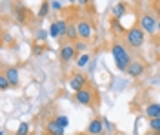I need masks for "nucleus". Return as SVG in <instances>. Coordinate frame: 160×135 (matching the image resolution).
I'll return each mask as SVG.
<instances>
[{
    "label": "nucleus",
    "mask_w": 160,
    "mask_h": 135,
    "mask_svg": "<svg viewBox=\"0 0 160 135\" xmlns=\"http://www.w3.org/2000/svg\"><path fill=\"white\" fill-rule=\"evenodd\" d=\"M15 18H17V22H20V24H31V22H33V15H31V11L26 9V8H17V9H15Z\"/></svg>",
    "instance_id": "obj_10"
},
{
    "label": "nucleus",
    "mask_w": 160,
    "mask_h": 135,
    "mask_svg": "<svg viewBox=\"0 0 160 135\" xmlns=\"http://www.w3.org/2000/svg\"><path fill=\"white\" fill-rule=\"evenodd\" d=\"M8 88H11L9 80H8V79H6L4 75H0V90H2V91H6Z\"/></svg>",
    "instance_id": "obj_23"
},
{
    "label": "nucleus",
    "mask_w": 160,
    "mask_h": 135,
    "mask_svg": "<svg viewBox=\"0 0 160 135\" xmlns=\"http://www.w3.org/2000/svg\"><path fill=\"white\" fill-rule=\"evenodd\" d=\"M55 121H57V122H58V124L62 126V128H66V126L69 124V119H68L66 115H58V117H57Z\"/></svg>",
    "instance_id": "obj_24"
},
{
    "label": "nucleus",
    "mask_w": 160,
    "mask_h": 135,
    "mask_svg": "<svg viewBox=\"0 0 160 135\" xmlns=\"http://www.w3.org/2000/svg\"><path fill=\"white\" fill-rule=\"evenodd\" d=\"M2 75L9 80L11 88H18L20 75H18V70H17L15 66H4V68H2Z\"/></svg>",
    "instance_id": "obj_7"
},
{
    "label": "nucleus",
    "mask_w": 160,
    "mask_h": 135,
    "mask_svg": "<svg viewBox=\"0 0 160 135\" xmlns=\"http://www.w3.org/2000/svg\"><path fill=\"white\" fill-rule=\"evenodd\" d=\"M75 101L82 106H88V108H93V104L97 102V95H95V90L91 86H86L82 88L80 91L75 93Z\"/></svg>",
    "instance_id": "obj_3"
},
{
    "label": "nucleus",
    "mask_w": 160,
    "mask_h": 135,
    "mask_svg": "<svg viewBox=\"0 0 160 135\" xmlns=\"http://www.w3.org/2000/svg\"><path fill=\"white\" fill-rule=\"evenodd\" d=\"M33 53H35L37 57H38V55H42V53H44V46H40V44H37V46H35V49H33Z\"/></svg>",
    "instance_id": "obj_26"
},
{
    "label": "nucleus",
    "mask_w": 160,
    "mask_h": 135,
    "mask_svg": "<svg viewBox=\"0 0 160 135\" xmlns=\"http://www.w3.org/2000/svg\"><path fill=\"white\" fill-rule=\"evenodd\" d=\"M158 11H160V6H158Z\"/></svg>",
    "instance_id": "obj_32"
},
{
    "label": "nucleus",
    "mask_w": 160,
    "mask_h": 135,
    "mask_svg": "<svg viewBox=\"0 0 160 135\" xmlns=\"http://www.w3.org/2000/svg\"><path fill=\"white\" fill-rule=\"evenodd\" d=\"M144 40H146V31L140 26H133L131 29L126 31V44L129 48L138 49L140 46H144Z\"/></svg>",
    "instance_id": "obj_2"
},
{
    "label": "nucleus",
    "mask_w": 160,
    "mask_h": 135,
    "mask_svg": "<svg viewBox=\"0 0 160 135\" xmlns=\"http://www.w3.org/2000/svg\"><path fill=\"white\" fill-rule=\"evenodd\" d=\"M158 84H160V77H158Z\"/></svg>",
    "instance_id": "obj_31"
},
{
    "label": "nucleus",
    "mask_w": 160,
    "mask_h": 135,
    "mask_svg": "<svg viewBox=\"0 0 160 135\" xmlns=\"http://www.w3.org/2000/svg\"><path fill=\"white\" fill-rule=\"evenodd\" d=\"M126 2H118V4H115L113 6V9H111V13H113V18L115 20H120L124 15H126Z\"/></svg>",
    "instance_id": "obj_13"
},
{
    "label": "nucleus",
    "mask_w": 160,
    "mask_h": 135,
    "mask_svg": "<svg viewBox=\"0 0 160 135\" xmlns=\"http://www.w3.org/2000/svg\"><path fill=\"white\" fill-rule=\"evenodd\" d=\"M48 35H49V31H46V29H38L37 35H35V37H37V42H42V44H44V42L48 40Z\"/></svg>",
    "instance_id": "obj_19"
},
{
    "label": "nucleus",
    "mask_w": 160,
    "mask_h": 135,
    "mask_svg": "<svg viewBox=\"0 0 160 135\" xmlns=\"http://www.w3.org/2000/svg\"><path fill=\"white\" fill-rule=\"evenodd\" d=\"M158 51H160V44H158Z\"/></svg>",
    "instance_id": "obj_30"
},
{
    "label": "nucleus",
    "mask_w": 160,
    "mask_h": 135,
    "mask_svg": "<svg viewBox=\"0 0 160 135\" xmlns=\"http://www.w3.org/2000/svg\"><path fill=\"white\" fill-rule=\"evenodd\" d=\"M104 117H95L93 121H91L89 124H88V135H102L104 133Z\"/></svg>",
    "instance_id": "obj_9"
},
{
    "label": "nucleus",
    "mask_w": 160,
    "mask_h": 135,
    "mask_svg": "<svg viewBox=\"0 0 160 135\" xmlns=\"http://www.w3.org/2000/svg\"><path fill=\"white\" fill-rule=\"evenodd\" d=\"M68 86L77 93V91H80L82 88L88 86V77H86L84 73H73V75L69 77V80H68Z\"/></svg>",
    "instance_id": "obj_5"
},
{
    "label": "nucleus",
    "mask_w": 160,
    "mask_h": 135,
    "mask_svg": "<svg viewBox=\"0 0 160 135\" xmlns=\"http://www.w3.org/2000/svg\"><path fill=\"white\" fill-rule=\"evenodd\" d=\"M46 133L48 135H64V128L53 119V121H48V124H46Z\"/></svg>",
    "instance_id": "obj_12"
},
{
    "label": "nucleus",
    "mask_w": 160,
    "mask_h": 135,
    "mask_svg": "<svg viewBox=\"0 0 160 135\" xmlns=\"http://www.w3.org/2000/svg\"><path fill=\"white\" fill-rule=\"evenodd\" d=\"M111 55H113V60H115V66L118 71H128L129 64L133 62L129 57V51L126 49V46L122 42H113L111 46Z\"/></svg>",
    "instance_id": "obj_1"
},
{
    "label": "nucleus",
    "mask_w": 160,
    "mask_h": 135,
    "mask_svg": "<svg viewBox=\"0 0 160 135\" xmlns=\"http://www.w3.org/2000/svg\"><path fill=\"white\" fill-rule=\"evenodd\" d=\"M69 42H77L80 39L78 37V29H77V24H69V28H68V35H66Z\"/></svg>",
    "instance_id": "obj_15"
},
{
    "label": "nucleus",
    "mask_w": 160,
    "mask_h": 135,
    "mask_svg": "<svg viewBox=\"0 0 160 135\" xmlns=\"http://www.w3.org/2000/svg\"><path fill=\"white\" fill-rule=\"evenodd\" d=\"M49 37H53V39H60L58 22H51V26H49Z\"/></svg>",
    "instance_id": "obj_18"
},
{
    "label": "nucleus",
    "mask_w": 160,
    "mask_h": 135,
    "mask_svg": "<svg viewBox=\"0 0 160 135\" xmlns=\"http://www.w3.org/2000/svg\"><path fill=\"white\" fill-rule=\"evenodd\" d=\"M51 9L60 11V9H62V4H60L58 0H51Z\"/></svg>",
    "instance_id": "obj_25"
},
{
    "label": "nucleus",
    "mask_w": 160,
    "mask_h": 135,
    "mask_svg": "<svg viewBox=\"0 0 160 135\" xmlns=\"http://www.w3.org/2000/svg\"><path fill=\"white\" fill-rule=\"evenodd\" d=\"M49 8H51V2L44 0V2H42V6H40V9H38V18H46V17H48V13H49Z\"/></svg>",
    "instance_id": "obj_16"
},
{
    "label": "nucleus",
    "mask_w": 160,
    "mask_h": 135,
    "mask_svg": "<svg viewBox=\"0 0 160 135\" xmlns=\"http://www.w3.org/2000/svg\"><path fill=\"white\" fill-rule=\"evenodd\" d=\"M77 29H78V37L82 40H89L91 37H93V26H91L89 20H86V18H80L77 22Z\"/></svg>",
    "instance_id": "obj_8"
},
{
    "label": "nucleus",
    "mask_w": 160,
    "mask_h": 135,
    "mask_svg": "<svg viewBox=\"0 0 160 135\" xmlns=\"http://www.w3.org/2000/svg\"><path fill=\"white\" fill-rule=\"evenodd\" d=\"M144 135H160V133H157V132H148V133H144Z\"/></svg>",
    "instance_id": "obj_28"
},
{
    "label": "nucleus",
    "mask_w": 160,
    "mask_h": 135,
    "mask_svg": "<svg viewBox=\"0 0 160 135\" xmlns=\"http://www.w3.org/2000/svg\"><path fill=\"white\" fill-rule=\"evenodd\" d=\"M89 60H91V57L88 55V53H84V55H80V57H78V60H77V66H78L80 70H82V68H86V66L89 64Z\"/></svg>",
    "instance_id": "obj_17"
},
{
    "label": "nucleus",
    "mask_w": 160,
    "mask_h": 135,
    "mask_svg": "<svg viewBox=\"0 0 160 135\" xmlns=\"http://www.w3.org/2000/svg\"><path fill=\"white\" fill-rule=\"evenodd\" d=\"M157 29H158V31H160V20H158V24H157Z\"/></svg>",
    "instance_id": "obj_29"
},
{
    "label": "nucleus",
    "mask_w": 160,
    "mask_h": 135,
    "mask_svg": "<svg viewBox=\"0 0 160 135\" xmlns=\"http://www.w3.org/2000/svg\"><path fill=\"white\" fill-rule=\"evenodd\" d=\"M158 62H160V59H158Z\"/></svg>",
    "instance_id": "obj_33"
},
{
    "label": "nucleus",
    "mask_w": 160,
    "mask_h": 135,
    "mask_svg": "<svg viewBox=\"0 0 160 135\" xmlns=\"http://www.w3.org/2000/svg\"><path fill=\"white\" fill-rule=\"evenodd\" d=\"M71 4H77V2H78L80 6H86V4H88V2H89V0H69Z\"/></svg>",
    "instance_id": "obj_27"
},
{
    "label": "nucleus",
    "mask_w": 160,
    "mask_h": 135,
    "mask_svg": "<svg viewBox=\"0 0 160 135\" xmlns=\"http://www.w3.org/2000/svg\"><path fill=\"white\" fill-rule=\"evenodd\" d=\"M157 18L153 17V15H149V13H144L142 17H140V28L144 29L146 33H149V35H153V33L157 31Z\"/></svg>",
    "instance_id": "obj_6"
},
{
    "label": "nucleus",
    "mask_w": 160,
    "mask_h": 135,
    "mask_svg": "<svg viewBox=\"0 0 160 135\" xmlns=\"http://www.w3.org/2000/svg\"><path fill=\"white\" fill-rule=\"evenodd\" d=\"M75 48H77V51H86V49H88V40L78 39V40L75 42Z\"/></svg>",
    "instance_id": "obj_22"
},
{
    "label": "nucleus",
    "mask_w": 160,
    "mask_h": 135,
    "mask_svg": "<svg viewBox=\"0 0 160 135\" xmlns=\"http://www.w3.org/2000/svg\"><path fill=\"white\" fill-rule=\"evenodd\" d=\"M28 133H29V124H28V122H20L18 130H17L15 135H28Z\"/></svg>",
    "instance_id": "obj_21"
},
{
    "label": "nucleus",
    "mask_w": 160,
    "mask_h": 135,
    "mask_svg": "<svg viewBox=\"0 0 160 135\" xmlns=\"http://www.w3.org/2000/svg\"><path fill=\"white\" fill-rule=\"evenodd\" d=\"M146 115L149 119H158L160 117V102H153L146 108Z\"/></svg>",
    "instance_id": "obj_14"
},
{
    "label": "nucleus",
    "mask_w": 160,
    "mask_h": 135,
    "mask_svg": "<svg viewBox=\"0 0 160 135\" xmlns=\"http://www.w3.org/2000/svg\"><path fill=\"white\" fill-rule=\"evenodd\" d=\"M144 70H146V66H144V62H140V60H133V62L129 64V68H128V75L129 77H133V79H137V77H140L142 73H144Z\"/></svg>",
    "instance_id": "obj_11"
},
{
    "label": "nucleus",
    "mask_w": 160,
    "mask_h": 135,
    "mask_svg": "<svg viewBox=\"0 0 160 135\" xmlns=\"http://www.w3.org/2000/svg\"><path fill=\"white\" fill-rule=\"evenodd\" d=\"M149 130H151V132L160 133V117H158V119H151V121H149Z\"/></svg>",
    "instance_id": "obj_20"
},
{
    "label": "nucleus",
    "mask_w": 160,
    "mask_h": 135,
    "mask_svg": "<svg viewBox=\"0 0 160 135\" xmlns=\"http://www.w3.org/2000/svg\"><path fill=\"white\" fill-rule=\"evenodd\" d=\"M75 57H77V48H75V42L62 44V48H60V60H62V64H69Z\"/></svg>",
    "instance_id": "obj_4"
}]
</instances>
